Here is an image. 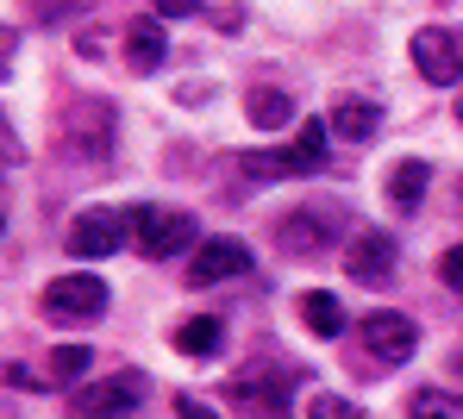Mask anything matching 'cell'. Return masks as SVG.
<instances>
[{"mask_svg": "<svg viewBox=\"0 0 463 419\" xmlns=\"http://www.w3.org/2000/svg\"><path fill=\"white\" fill-rule=\"evenodd\" d=\"M407 51H413V70L432 88H451L463 76V44H458V32H445V25H420Z\"/></svg>", "mask_w": 463, "mask_h": 419, "instance_id": "5", "label": "cell"}, {"mask_svg": "<svg viewBox=\"0 0 463 419\" xmlns=\"http://www.w3.org/2000/svg\"><path fill=\"white\" fill-rule=\"evenodd\" d=\"M301 320H307L319 338L345 332V307H338V294H326V288H307V294H301Z\"/></svg>", "mask_w": 463, "mask_h": 419, "instance_id": "18", "label": "cell"}, {"mask_svg": "<svg viewBox=\"0 0 463 419\" xmlns=\"http://www.w3.org/2000/svg\"><path fill=\"white\" fill-rule=\"evenodd\" d=\"M132 232H138V251L151 263H169L201 238V226L188 213H163V207H132Z\"/></svg>", "mask_w": 463, "mask_h": 419, "instance_id": "3", "label": "cell"}, {"mask_svg": "<svg viewBox=\"0 0 463 419\" xmlns=\"http://www.w3.org/2000/svg\"><path fill=\"white\" fill-rule=\"evenodd\" d=\"M326 132H332V119H301V144L250 151L238 169H244V175H257V182H276V175H313V169L326 163Z\"/></svg>", "mask_w": 463, "mask_h": 419, "instance_id": "2", "label": "cell"}, {"mask_svg": "<svg viewBox=\"0 0 463 419\" xmlns=\"http://www.w3.org/2000/svg\"><path fill=\"white\" fill-rule=\"evenodd\" d=\"M357 344H370L376 363H407L420 350V326L407 313H364L357 320Z\"/></svg>", "mask_w": 463, "mask_h": 419, "instance_id": "6", "label": "cell"}, {"mask_svg": "<svg viewBox=\"0 0 463 419\" xmlns=\"http://www.w3.org/2000/svg\"><path fill=\"white\" fill-rule=\"evenodd\" d=\"M394 256H401V245L388 238V232H357L351 238V251H345V269H351V282H364V288H383L388 275H394Z\"/></svg>", "mask_w": 463, "mask_h": 419, "instance_id": "11", "label": "cell"}, {"mask_svg": "<svg viewBox=\"0 0 463 419\" xmlns=\"http://www.w3.org/2000/svg\"><path fill=\"white\" fill-rule=\"evenodd\" d=\"M439 275H445V288H451V294H463V245H451V251L439 256Z\"/></svg>", "mask_w": 463, "mask_h": 419, "instance_id": "22", "label": "cell"}, {"mask_svg": "<svg viewBox=\"0 0 463 419\" xmlns=\"http://www.w3.org/2000/svg\"><path fill=\"white\" fill-rule=\"evenodd\" d=\"M407 419H463V395H445V388H420L407 401Z\"/></svg>", "mask_w": 463, "mask_h": 419, "instance_id": "19", "label": "cell"}, {"mask_svg": "<svg viewBox=\"0 0 463 419\" xmlns=\"http://www.w3.org/2000/svg\"><path fill=\"white\" fill-rule=\"evenodd\" d=\"M426 182H432V169L420 163V157L394 163L388 169V207H394V213H413V207L426 200Z\"/></svg>", "mask_w": 463, "mask_h": 419, "instance_id": "16", "label": "cell"}, {"mask_svg": "<svg viewBox=\"0 0 463 419\" xmlns=\"http://www.w3.org/2000/svg\"><path fill=\"white\" fill-rule=\"evenodd\" d=\"M44 313L63 320V326L100 320V313H107V282H100V275H57V282L44 288Z\"/></svg>", "mask_w": 463, "mask_h": 419, "instance_id": "4", "label": "cell"}, {"mask_svg": "<svg viewBox=\"0 0 463 419\" xmlns=\"http://www.w3.org/2000/svg\"><path fill=\"white\" fill-rule=\"evenodd\" d=\"M175 419H220L207 401H194V395H175Z\"/></svg>", "mask_w": 463, "mask_h": 419, "instance_id": "23", "label": "cell"}, {"mask_svg": "<svg viewBox=\"0 0 463 419\" xmlns=\"http://www.w3.org/2000/svg\"><path fill=\"white\" fill-rule=\"evenodd\" d=\"M175 350H182V357H201V363L220 357V350H226V320H213V313L182 320V326H175Z\"/></svg>", "mask_w": 463, "mask_h": 419, "instance_id": "15", "label": "cell"}, {"mask_svg": "<svg viewBox=\"0 0 463 419\" xmlns=\"http://www.w3.org/2000/svg\"><path fill=\"white\" fill-rule=\"evenodd\" d=\"M250 269V245L244 238H201V251L188 263V282L194 288H213V282H232Z\"/></svg>", "mask_w": 463, "mask_h": 419, "instance_id": "9", "label": "cell"}, {"mask_svg": "<svg viewBox=\"0 0 463 419\" xmlns=\"http://www.w3.org/2000/svg\"><path fill=\"white\" fill-rule=\"evenodd\" d=\"M326 119H332V132H338V138H351V144H370V138L383 132V107H376V100H364V94H345Z\"/></svg>", "mask_w": 463, "mask_h": 419, "instance_id": "13", "label": "cell"}, {"mask_svg": "<svg viewBox=\"0 0 463 419\" xmlns=\"http://www.w3.org/2000/svg\"><path fill=\"white\" fill-rule=\"evenodd\" d=\"M244 119H250L257 132H282V126L295 119V94H282V88H257V94H244Z\"/></svg>", "mask_w": 463, "mask_h": 419, "instance_id": "17", "label": "cell"}, {"mask_svg": "<svg viewBox=\"0 0 463 419\" xmlns=\"http://www.w3.org/2000/svg\"><path fill=\"white\" fill-rule=\"evenodd\" d=\"M276 238H282V251H295V256H326L338 238H332V226L319 219V213H288L282 226H276Z\"/></svg>", "mask_w": 463, "mask_h": 419, "instance_id": "14", "label": "cell"}, {"mask_svg": "<svg viewBox=\"0 0 463 419\" xmlns=\"http://www.w3.org/2000/svg\"><path fill=\"white\" fill-rule=\"evenodd\" d=\"M126 63H132V76H151L169 63V32H163V19H132L126 25Z\"/></svg>", "mask_w": 463, "mask_h": 419, "instance_id": "12", "label": "cell"}, {"mask_svg": "<svg viewBox=\"0 0 463 419\" xmlns=\"http://www.w3.org/2000/svg\"><path fill=\"white\" fill-rule=\"evenodd\" d=\"M107 138H113V107L107 100H76L70 119H63V144L76 157H107Z\"/></svg>", "mask_w": 463, "mask_h": 419, "instance_id": "10", "label": "cell"}, {"mask_svg": "<svg viewBox=\"0 0 463 419\" xmlns=\"http://www.w3.org/2000/svg\"><path fill=\"white\" fill-rule=\"evenodd\" d=\"M226 395H232V407H238L244 419H288V407H295L282 376H250V369H244V376H232Z\"/></svg>", "mask_w": 463, "mask_h": 419, "instance_id": "8", "label": "cell"}, {"mask_svg": "<svg viewBox=\"0 0 463 419\" xmlns=\"http://www.w3.org/2000/svg\"><path fill=\"white\" fill-rule=\"evenodd\" d=\"M88 363H94V350H88V344H57V350H51V376H57V382L88 376Z\"/></svg>", "mask_w": 463, "mask_h": 419, "instance_id": "20", "label": "cell"}, {"mask_svg": "<svg viewBox=\"0 0 463 419\" xmlns=\"http://www.w3.org/2000/svg\"><path fill=\"white\" fill-rule=\"evenodd\" d=\"M126 226H132V213H119V207H94V213H81L76 226H70L63 251H70V256H113L119 245H126Z\"/></svg>", "mask_w": 463, "mask_h": 419, "instance_id": "7", "label": "cell"}, {"mask_svg": "<svg viewBox=\"0 0 463 419\" xmlns=\"http://www.w3.org/2000/svg\"><path fill=\"white\" fill-rule=\"evenodd\" d=\"M307 419H364V414H357V401H345V395H313Z\"/></svg>", "mask_w": 463, "mask_h": 419, "instance_id": "21", "label": "cell"}, {"mask_svg": "<svg viewBox=\"0 0 463 419\" xmlns=\"http://www.w3.org/2000/svg\"><path fill=\"white\" fill-rule=\"evenodd\" d=\"M458 119H463V94H458Z\"/></svg>", "mask_w": 463, "mask_h": 419, "instance_id": "25", "label": "cell"}, {"mask_svg": "<svg viewBox=\"0 0 463 419\" xmlns=\"http://www.w3.org/2000/svg\"><path fill=\"white\" fill-rule=\"evenodd\" d=\"M145 395H151V382L138 369H119V376H100V382L76 388L70 395V419H126L145 407Z\"/></svg>", "mask_w": 463, "mask_h": 419, "instance_id": "1", "label": "cell"}, {"mask_svg": "<svg viewBox=\"0 0 463 419\" xmlns=\"http://www.w3.org/2000/svg\"><path fill=\"white\" fill-rule=\"evenodd\" d=\"M156 19H188V13H201V0H151Z\"/></svg>", "mask_w": 463, "mask_h": 419, "instance_id": "24", "label": "cell"}]
</instances>
